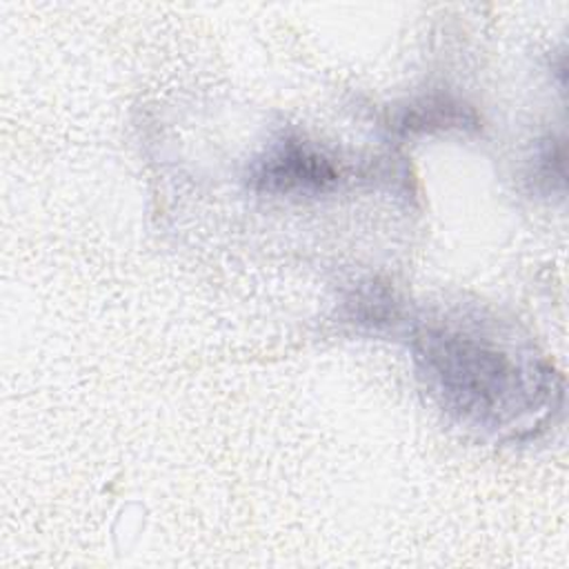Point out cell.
<instances>
[{
    "label": "cell",
    "instance_id": "2",
    "mask_svg": "<svg viewBox=\"0 0 569 569\" xmlns=\"http://www.w3.org/2000/svg\"><path fill=\"white\" fill-rule=\"evenodd\" d=\"M338 180V169L316 149L302 142H284L273 149L253 171L258 189L269 193L322 191Z\"/></svg>",
    "mask_w": 569,
    "mask_h": 569
},
{
    "label": "cell",
    "instance_id": "1",
    "mask_svg": "<svg viewBox=\"0 0 569 569\" xmlns=\"http://www.w3.org/2000/svg\"><path fill=\"white\" fill-rule=\"evenodd\" d=\"M427 362L440 389L453 396L456 405L473 413L507 409L516 389V367L498 351L485 349L460 336H440L427 349Z\"/></svg>",
    "mask_w": 569,
    "mask_h": 569
}]
</instances>
